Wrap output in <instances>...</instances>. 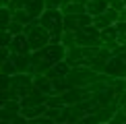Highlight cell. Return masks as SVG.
Segmentation results:
<instances>
[{
	"mask_svg": "<svg viewBox=\"0 0 126 124\" xmlns=\"http://www.w3.org/2000/svg\"><path fill=\"white\" fill-rule=\"evenodd\" d=\"M66 58V48L62 44H50L37 52H31V68L29 75H44L52 66Z\"/></svg>",
	"mask_w": 126,
	"mask_h": 124,
	"instance_id": "cell-1",
	"label": "cell"
},
{
	"mask_svg": "<svg viewBox=\"0 0 126 124\" xmlns=\"http://www.w3.org/2000/svg\"><path fill=\"white\" fill-rule=\"evenodd\" d=\"M97 81H101V72L93 70L91 66H75L66 75V83L70 89H85Z\"/></svg>",
	"mask_w": 126,
	"mask_h": 124,
	"instance_id": "cell-2",
	"label": "cell"
},
{
	"mask_svg": "<svg viewBox=\"0 0 126 124\" xmlns=\"http://www.w3.org/2000/svg\"><path fill=\"white\" fill-rule=\"evenodd\" d=\"M25 35H27V39H29L31 52H37V50H41V48H46V46L54 44V41H52L50 31L39 23V19L31 21L29 25H25Z\"/></svg>",
	"mask_w": 126,
	"mask_h": 124,
	"instance_id": "cell-3",
	"label": "cell"
},
{
	"mask_svg": "<svg viewBox=\"0 0 126 124\" xmlns=\"http://www.w3.org/2000/svg\"><path fill=\"white\" fill-rule=\"evenodd\" d=\"M39 23L50 31L52 41H54V44H60L62 33H64V15L60 13V8L46 10V13L39 17Z\"/></svg>",
	"mask_w": 126,
	"mask_h": 124,
	"instance_id": "cell-4",
	"label": "cell"
},
{
	"mask_svg": "<svg viewBox=\"0 0 126 124\" xmlns=\"http://www.w3.org/2000/svg\"><path fill=\"white\" fill-rule=\"evenodd\" d=\"M8 8L10 13L13 10H25L31 19H39L46 13V2L44 0H10Z\"/></svg>",
	"mask_w": 126,
	"mask_h": 124,
	"instance_id": "cell-5",
	"label": "cell"
},
{
	"mask_svg": "<svg viewBox=\"0 0 126 124\" xmlns=\"http://www.w3.org/2000/svg\"><path fill=\"white\" fill-rule=\"evenodd\" d=\"M33 87H35L33 85V75H29V72H17V75L8 77V89H13L21 99L25 95H29Z\"/></svg>",
	"mask_w": 126,
	"mask_h": 124,
	"instance_id": "cell-6",
	"label": "cell"
},
{
	"mask_svg": "<svg viewBox=\"0 0 126 124\" xmlns=\"http://www.w3.org/2000/svg\"><path fill=\"white\" fill-rule=\"evenodd\" d=\"M93 25V17L91 15H70L64 17V31H81Z\"/></svg>",
	"mask_w": 126,
	"mask_h": 124,
	"instance_id": "cell-7",
	"label": "cell"
},
{
	"mask_svg": "<svg viewBox=\"0 0 126 124\" xmlns=\"http://www.w3.org/2000/svg\"><path fill=\"white\" fill-rule=\"evenodd\" d=\"M106 75L116 77V79H126V52L114 56V58L110 60V64L106 68Z\"/></svg>",
	"mask_w": 126,
	"mask_h": 124,
	"instance_id": "cell-8",
	"label": "cell"
},
{
	"mask_svg": "<svg viewBox=\"0 0 126 124\" xmlns=\"http://www.w3.org/2000/svg\"><path fill=\"white\" fill-rule=\"evenodd\" d=\"M23 114V106H21V101H0V120H13V118H17Z\"/></svg>",
	"mask_w": 126,
	"mask_h": 124,
	"instance_id": "cell-9",
	"label": "cell"
},
{
	"mask_svg": "<svg viewBox=\"0 0 126 124\" xmlns=\"http://www.w3.org/2000/svg\"><path fill=\"white\" fill-rule=\"evenodd\" d=\"M48 97L50 95H46L44 91H39L37 87H33L29 95H25L23 99H21V106L23 108H35V106H44V103L48 106Z\"/></svg>",
	"mask_w": 126,
	"mask_h": 124,
	"instance_id": "cell-10",
	"label": "cell"
},
{
	"mask_svg": "<svg viewBox=\"0 0 126 124\" xmlns=\"http://www.w3.org/2000/svg\"><path fill=\"white\" fill-rule=\"evenodd\" d=\"M118 15H120V13H116V10L110 8L108 13L99 15V17H93V27L99 29V31H103V29L112 27V25H116V23H118Z\"/></svg>",
	"mask_w": 126,
	"mask_h": 124,
	"instance_id": "cell-11",
	"label": "cell"
},
{
	"mask_svg": "<svg viewBox=\"0 0 126 124\" xmlns=\"http://www.w3.org/2000/svg\"><path fill=\"white\" fill-rule=\"evenodd\" d=\"M8 50L13 52V54H31V48H29V39H27V35H25V33L15 35L13 41H10V46H8Z\"/></svg>",
	"mask_w": 126,
	"mask_h": 124,
	"instance_id": "cell-12",
	"label": "cell"
},
{
	"mask_svg": "<svg viewBox=\"0 0 126 124\" xmlns=\"http://www.w3.org/2000/svg\"><path fill=\"white\" fill-rule=\"evenodd\" d=\"M68 70H70V66H68L66 62L62 60V62H58V64H56V66H52L50 70H46L44 75L48 77L50 81H62V79H66V75H68Z\"/></svg>",
	"mask_w": 126,
	"mask_h": 124,
	"instance_id": "cell-13",
	"label": "cell"
},
{
	"mask_svg": "<svg viewBox=\"0 0 126 124\" xmlns=\"http://www.w3.org/2000/svg\"><path fill=\"white\" fill-rule=\"evenodd\" d=\"M108 10H110V0H89L87 2V15H91V17H99Z\"/></svg>",
	"mask_w": 126,
	"mask_h": 124,
	"instance_id": "cell-14",
	"label": "cell"
},
{
	"mask_svg": "<svg viewBox=\"0 0 126 124\" xmlns=\"http://www.w3.org/2000/svg\"><path fill=\"white\" fill-rule=\"evenodd\" d=\"M10 60L17 66V72H29V68H31V54H10Z\"/></svg>",
	"mask_w": 126,
	"mask_h": 124,
	"instance_id": "cell-15",
	"label": "cell"
},
{
	"mask_svg": "<svg viewBox=\"0 0 126 124\" xmlns=\"http://www.w3.org/2000/svg\"><path fill=\"white\" fill-rule=\"evenodd\" d=\"M60 13L64 15V17H70V15H85L87 13V4H83V2H72V4H68V6L64 8H60Z\"/></svg>",
	"mask_w": 126,
	"mask_h": 124,
	"instance_id": "cell-16",
	"label": "cell"
},
{
	"mask_svg": "<svg viewBox=\"0 0 126 124\" xmlns=\"http://www.w3.org/2000/svg\"><path fill=\"white\" fill-rule=\"evenodd\" d=\"M48 112V106H35V108H23V116L27 120H33V118H39V116H46Z\"/></svg>",
	"mask_w": 126,
	"mask_h": 124,
	"instance_id": "cell-17",
	"label": "cell"
},
{
	"mask_svg": "<svg viewBox=\"0 0 126 124\" xmlns=\"http://www.w3.org/2000/svg\"><path fill=\"white\" fill-rule=\"evenodd\" d=\"M0 75H2V77H13V75H17V66L13 64V60L2 62V66H0Z\"/></svg>",
	"mask_w": 126,
	"mask_h": 124,
	"instance_id": "cell-18",
	"label": "cell"
},
{
	"mask_svg": "<svg viewBox=\"0 0 126 124\" xmlns=\"http://www.w3.org/2000/svg\"><path fill=\"white\" fill-rule=\"evenodd\" d=\"M60 44L64 46L66 50H70V48H77V44H75V35H72V31H64V33H62V39H60Z\"/></svg>",
	"mask_w": 126,
	"mask_h": 124,
	"instance_id": "cell-19",
	"label": "cell"
},
{
	"mask_svg": "<svg viewBox=\"0 0 126 124\" xmlns=\"http://www.w3.org/2000/svg\"><path fill=\"white\" fill-rule=\"evenodd\" d=\"M6 31H8V33L15 37V35H21V33H25V25H21V23H17V21H13V23L8 25V29H6Z\"/></svg>",
	"mask_w": 126,
	"mask_h": 124,
	"instance_id": "cell-20",
	"label": "cell"
},
{
	"mask_svg": "<svg viewBox=\"0 0 126 124\" xmlns=\"http://www.w3.org/2000/svg\"><path fill=\"white\" fill-rule=\"evenodd\" d=\"M110 8L116 10V13H122V10L126 8V2L124 0H110Z\"/></svg>",
	"mask_w": 126,
	"mask_h": 124,
	"instance_id": "cell-21",
	"label": "cell"
},
{
	"mask_svg": "<svg viewBox=\"0 0 126 124\" xmlns=\"http://www.w3.org/2000/svg\"><path fill=\"white\" fill-rule=\"evenodd\" d=\"M0 124H29V120L21 114V116H17V118H13V120H0Z\"/></svg>",
	"mask_w": 126,
	"mask_h": 124,
	"instance_id": "cell-22",
	"label": "cell"
},
{
	"mask_svg": "<svg viewBox=\"0 0 126 124\" xmlns=\"http://www.w3.org/2000/svg\"><path fill=\"white\" fill-rule=\"evenodd\" d=\"M29 124H56V120H52V118H48V116H39V118L29 120Z\"/></svg>",
	"mask_w": 126,
	"mask_h": 124,
	"instance_id": "cell-23",
	"label": "cell"
},
{
	"mask_svg": "<svg viewBox=\"0 0 126 124\" xmlns=\"http://www.w3.org/2000/svg\"><path fill=\"white\" fill-rule=\"evenodd\" d=\"M112 124H126V114H124L122 110H118L116 116L112 118Z\"/></svg>",
	"mask_w": 126,
	"mask_h": 124,
	"instance_id": "cell-24",
	"label": "cell"
},
{
	"mask_svg": "<svg viewBox=\"0 0 126 124\" xmlns=\"http://www.w3.org/2000/svg\"><path fill=\"white\" fill-rule=\"evenodd\" d=\"M60 110H62V108H48L46 116H48V118H52V120H56V118L60 116Z\"/></svg>",
	"mask_w": 126,
	"mask_h": 124,
	"instance_id": "cell-25",
	"label": "cell"
},
{
	"mask_svg": "<svg viewBox=\"0 0 126 124\" xmlns=\"http://www.w3.org/2000/svg\"><path fill=\"white\" fill-rule=\"evenodd\" d=\"M46 2V10H54L58 8V0H44Z\"/></svg>",
	"mask_w": 126,
	"mask_h": 124,
	"instance_id": "cell-26",
	"label": "cell"
},
{
	"mask_svg": "<svg viewBox=\"0 0 126 124\" xmlns=\"http://www.w3.org/2000/svg\"><path fill=\"white\" fill-rule=\"evenodd\" d=\"M60 4H62V0H58V8H60Z\"/></svg>",
	"mask_w": 126,
	"mask_h": 124,
	"instance_id": "cell-27",
	"label": "cell"
}]
</instances>
